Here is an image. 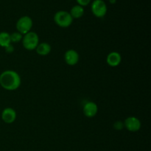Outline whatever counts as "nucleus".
Returning <instances> with one entry per match:
<instances>
[{"instance_id":"1","label":"nucleus","mask_w":151,"mask_h":151,"mask_svg":"<svg viewBox=\"0 0 151 151\" xmlns=\"http://www.w3.org/2000/svg\"><path fill=\"white\" fill-rule=\"evenodd\" d=\"M22 84L21 77L16 71L5 70L0 74V86L7 91H15Z\"/></svg>"},{"instance_id":"2","label":"nucleus","mask_w":151,"mask_h":151,"mask_svg":"<svg viewBox=\"0 0 151 151\" xmlns=\"http://www.w3.org/2000/svg\"><path fill=\"white\" fill-rule=\"evenodd\" d=\"M54 22L58 27L62 28H67L72 25L74 19L71 16L69 12L66 10H59L54 15Z\"/></svg>"},{"instance_id":"3","label":"nucleus","mask_w":151,"mask_h":151,"mask_svg":"<svg viewBox=\"0 0 151 151\" xmlns=\"http://www.w3.org/2000/svg\"><path fill=\"white\" fill-rule=\"evenodd\" d=\"M22 42L24 49L29 51H32L35 50L39 44V37L36 32L30 31L23 35Z\"/></svg>"},{"instance_id":"4","label":"nucleus","mask_w":151,"mask_h":151,"mask_svg":"<svg viewBox=\"0 0 151 151\" xmlns=\"http://www.w3.org/2000/svg\"><path fill=\"white\" fill-rule=\"evenodd\" d=\"M33 26L32 19L28 16H23L19 18L16 22V27L17 32H20L22 35H25L27 32H30Z\"/></svg>"},{"instance_id":"5","label":"nucleus","mask_w":151,"mask_h":151,"mask_svg":"<svg viewBox=\"0 0 151 151\" xmlns=\"http://www.w3.org/2000/svg\"><path fill=\"white\" fill-rule=\"evenodd\" d=\"M91 10L95 17L103 18L107 13V4L103 0H94L91 4Z\"/></svg>"},{"instance_id":"6","label":"nucleus","mask_w":151,"mask_h":151,"mask_svg":"<svg viewBox=\"0 0 151 151\" xmlns=\"http://www.w3.org/2000/svg\"><path fill=\"white\" fill-rule=\"evenodd\" d=\"M124 126L130 132H137L141 129L142 122L136 116H129L124 121Z\"/></svg>"},{"instance_id":"7","label":"nucleus","mask_w":151,"mask_h":151,"mask_svg":"<svg viewBox=\"0 0 151 151\" xmlns=\"http://www.w3.org/2000/svg\"><path fill=\"white\" fill-rule=\"evenodd\" d=\"M83 112L84 116L88 118H92L97 115L98 112V106L92 101H88L83 105Z\"/></svg>"},{"instance_id":"8","label":"nucleus","mask_w":151,"mask_h":151,"mask_svg":"<svg viewBox=\"0 0 151 151\" xmlns=\"http://www.w3.org/2000/svg\"><path fill=\"white\" fill-rule=\"evenodd\" d=\"M16 117H17V114H16V110L12 108H5L1 112V118L4 123H13L16 121Z\"/></svg>"},{"instance_id":"9","label":"nucleus","mask_w":151,"mask_h":151,"mask_svg":"<svg viewBox=\"0 0 151 151\" xmlns=\"http://www.w3.org/2000/svg\"><path fill=\"white\" fill-rule=\"evenodd\" d=\"M80 55L75 50H68L64 54V60L69 66H75L79 62Z\"/></svg>"},{"instance_id":"10","label":"nucleus","mask_w":151,"mask_h":151,"mask_svg":"<svg viewBox=\"0 0 151 151\" xmlns=\"http://www.w3.org/2000/svg\"><path fill=\"white\" fill-rule=\"evenodd\" d=\"M122 62V55L118 52H111L106 57V63L109 66L116 67Z\"/></svg>"},{"instance_id":"11","label":"nucleus","mask_w":151,"mask_h":151,"mask_svg":"<svg viewBox=\"0 0 151 151\" xmlns=\"http://www.w3.org/2000/svg\"><path fill=\"white\" fill-rule=\"evenodd\" d=\"M35 50H36L37 54L39 55L46 56L50 53L52 50V47L50 44L47 42L39 43Z\"/></svg>"},{"instance_id":"12","label":"nucleus","mask_w":151,"mask_h":151,"mask_svg":"<svg viewBox=\"0 0 151 151\" xmlns=\"http://www.w3.org/2000/svg\"><path fill=\"white\" fill-rule=\"evenodd\" d=\"M84 13H85L84 7L81 5H78V4L74 5L73 7L71 8L70 12H69L71 16H72L73 19H81V17L83 16Z\"/></svg>"},{"instance_id":"13","label":"nucleus","mask_w":151,"mask_h":151,"mask_svg":"<svg viewBox=\"0 0 151 151\" xmlns=\"http://www.w3.org/2000/svg\"><path fill=\"white\" fill-rule=\"evenodd\" d=\"M10 44H12L10 40V34L7 32H0V47L4 48Z\"/></svg>"},{"instance_id":"14","label":"nucleus","mask_w":151,"mask_h":151,"mask_svg":"<svg viewBox=\"0 0 151 151\" xmlns=\"http://www.w3.org/2000/svg\"><path fill=\"white\" fill-rule=\"evenodd\" d=\"M23 35L19 32H14L10 34V40L11 43H19L22 41Z\"/></svg>"},{"instance_id":"15","label":"nucleus","mask_w":151,"mask_h":151,"mask_svg":"<svg viewBox=\"0 0 151 151\" xmlns=\"http://www.w3.org/2000/svg\"><path fill=\"white\" fill-rule=\"evenodd\" d=\"M113 127L115 130H116V131H121V130H122L125 128V126H124V122L120 120L116 121V122L114 123Z\"/></svg>"},{"instance_id":"16","label":"nucleus","mask_w":151,"mask_h":151,"mask_svg":"<svg viewBox=\"0 0 151 151\" xmlns=\"http://www.w3.org/2000/svg\"><path fill=\"white\" fill-rule=\"evenodd\" d=\"M76 1L78 5H81L84 7L89 4L91 2V0H76Z\"/></svg>"},{"instance_id":"17","label":"nucleus","mask_w":151,"mask_h":151,"mask_svg":"<svg viewBox=\"0 0 151 151\" xmlns=\"http://www.w3.org/2000/svg\"><path fill=\"white\" fill-rule=\"evenodd\" d=\"M4 50H5L6 53H7V54H11V53H13L14 52L15 48L13 44H10L9 45H7V47H4Z\"/></svg>"},{"instance_id":"18","label":"nucleus","mask_w":151,"mask_h":151,"mask_svg":"<svg viewBox=\"0 0 151 151\" xmlns=\"http://www.w3.org/2000/svg\"><path fill=\"white\" fill-rule=\"evenodd\" d=\"M109 2H110L111 4H114L116 2V0H109Z\"/></svg>"}]
</instances>
